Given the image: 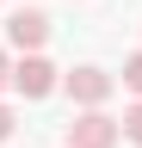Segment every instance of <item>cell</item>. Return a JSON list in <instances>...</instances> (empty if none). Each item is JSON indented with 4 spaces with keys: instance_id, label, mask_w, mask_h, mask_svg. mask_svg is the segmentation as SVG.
<instances>
[{
    "instance_id": "1",
    "label": "cell",
    "mask_w": 142,
    "mask_h": 148,
    "mask_svg": "<svg viewBox=\"0 0 142 148\" xmlns=\"http://www.w3.org/2000/svg\"><path fill=\"white\" fill-rule=\"evenodd\" d=\"M56 86H62V68L49 62L43 49H37V56H19V62H12V92H19V99H49Z\"/></svg>"
},
{
    "instance_id": "2",
    "label": "cell",
    "mask_w": 142,
    "mask_h": 148,
    "mask_svg": "<svg viewBox=\"0 0 142 148\" xmlns=\"http://www.w3.org/2000/svg\"><path fill=\"white\" fill-rule=\"evenodd\" d=\"M62 86H68V99H74L80 111H99V105L117 92V74H105V68H93V62H80V68H68V74H62Z\"/></svg>"
},
{
    "instance_id": "3",
    "label": "cell",
    "mask_w": 142,
    "mask_h": 148,
    "mask_svg": "<svg viewBox=\"0 0 142 148\" xmlns=\"http://www.w3.org/2000/svg\"><path fill=\"white\" fill-rule=\"evenodd\" d=\"M117 142H123V130H117V117H105V105L68 117V148H117Z\"/></svg>"
},
{
    "instance_id": "4",
    "label": "cell",
    "mask_w": 142,
    "mask_h": 148,
    "mask_svg": "<svg viewBox=\"0 0 142 148\" xmlns=\"http://www.w3.org/2000/svg\"><path fill=\"white\" fill-rule=\"evenodd\" d=\"M49 31H56V25H49L43 6H19V12L6 18V37H12V49H19V56H37V49L49 43Z\"/></svg>"
},
{
    "instance_id": "5",
    "label": "cell",
    "mask_w": 142,
    "mask_h": 148,
    "mask_svg": "<svg viewBox=\"0 0 142 148\" xmlns=\"http://www.w3.org/2000/svg\"><path fill=\"white\" fill-rule=\"evenodd\" d=\"M117 130H123V142H136V148H142V99H136V105L117 117Z\"/></svg>"
},
{
    "instance_id": "6",
    "label": "cell",
    "mask_w": 142,
    "mask_h": 148,
    "mask_svg": "<svg viewBox=\"0 0 142 148\" xmlns=\"http://www.w3.org/2000/svg\"><path fill=\"white\" fill-rule=\"evenodd\" d=\"M123 86L142 99V49H136V56H123Z\"/></svg>"
},
{
    "instance_id": "7",
    "label": "cell",
    "mask_w": 142,
    "mask_h": 148,
    "mask_svg": "<svg viewBox=\"0 0 142 148\" xmlns=\"http://www.w3.org/2000/svg\"><path fill=\"white\" fill-rule=\"evenodd\" d=\"M6 86H12V56L0 49V92H6Z\"/></svg>"
},
{
    "instance_id": "8",
    "label": "cell",
    "mask_w": 142,
    "mask_h": 148,
    "mask_svg": "<svg viewBox=\"0 0 142 148\" xmlns=\"http://www.w3.org/2000/svg\"><path fill=\"white\" fill-rule=\"evenodd\" d=\"M12 130H19V123H12V105H0V142H6Z\"/></svg>"
}]
</instances>
